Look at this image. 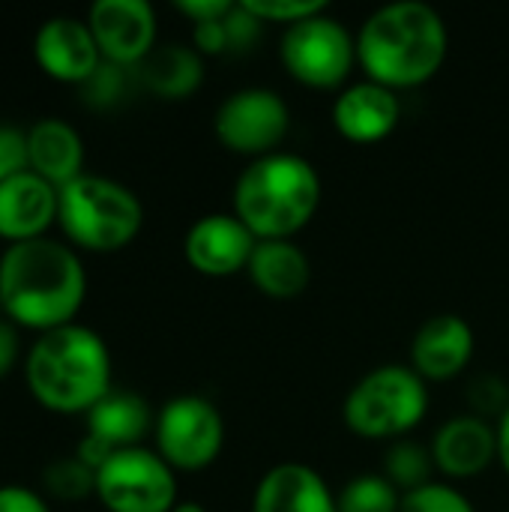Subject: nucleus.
<instances>
[{
  "instance_id": "f257e3e1",
  "label": "nucleus",
  "mask_w": 509,
  "mask_h": 512,
  "mask_svg": "<svg viewBox=\"0 0 509 512\" xmlns=\"http://www.w3.org/2000/svg\"><path fill=\"white\" fill-rule=\"evenodd\" d=\"M84 294V264L60 240H18L0 255V309L21 327L48 333L72 324Z\"/></svg>"
},
{
  "instance_id": "f03ea898",
  "label": "nucleus",
  "mask_w": 509,
  "mask_h": 512,
  "mask_svg": "<svg viewBox=\"0 0 509 512\" xmlns=\"http://www.w3.org/2000/svg\"><path fill=\"white\" fill-rule=\"evenodd\" d=\"M450 45L441 12L420 0L375 9L357 33V63L390 90L420 87L438 75Z\"/></svg>"
},
{
  "instance_id": "7ed1b4c3",
  "label": "nucleus",
  "mask_w": 509,
  "mask_h": 512,
  "mask_svg": "<svg viewBox=\"0 0 509 512\" xmlns=\"http://www.w3.org/2000/svg\"><path fill=\"white\" fill-rule=\"evenodd\" d=\"M30 393L51 411H90L111 393V351L105 339L84 324H63L42 333L24 363Z\"/></svg>"
},
{
  "instance_id": "20e7f679",
  "label": "nucleus",
  "mask_w": 509,
  "mask_h": 512,
  "mask_svg": "<svg viewBox=\"0 0 509 512\" xmlns=\"http://www.w3.org/2000/svg\"><path fill=\"white\" fill-rule=\"evenodd\" d=\"M321 204L318 168L297 153L252 159L234 183V216L258 240H291Z\"/></svg>"
},
{
  "instance_id": "39448f33",
  "label": "nucleus",
  "mask_w": 509,
  "mask_h": 512,
  "mask_svg": "<svg viewBox=\"0 0 509 512\" xmlns=\"http://www.w3.org/2000/svg\"><path fill=\"white\" fill-rule=\"evenodd\" d=\"M57 222L72 243L93 252H117L138 237L144 207L129 186L84 171L57 189Z\"/></svg>"
},
{
  "instance_id": "423d86ee",
  "label": "nucleus",
  "mask_w": 509,
  "mask_h": 512,
  "mask_svg": "<svg viewBox=\"0 0 509 512\" xmlns=\"http://www.w3.org/2000/svg\"><path fill=\"white\" fill-rule=\"evenodd\" d=\"M429 411V384L411 366H381L345 396V426L366 441H402Z\"/></svg>"
},
{
  "instance_id": "0eeeda50",
  "label": "nucleus",
  "mask_w": 509,
  "mask_h": 512,
  "mask_svg": "<svg viewBox=\"0 0 509 512\" xmlns=\"http://www.w3.org/2000/svg\"><path fill=\"white\" fill-rule=\"evenodd\" d=\"M279 57L291 78H297L300 84L333 90L348 81L357 63V39L339 18L327 15L324 9L285 27Z\"/></svg>"
},
{
  "instance_id": "6e6552de",
  "label": "nucleus",
  "mask_w": 509,
  "mask_h": 512,
  "mask_svg": "<svg viewBox=\"0 0 509 512\" xmlns=\"http://www.w3.org/2000/svg\"><path fill=\"white\" fill-rule=\"evenodd\" d=\"M96 495L111 512H171L177 507L174 468L147 447L114 450L96 471Z\"/></svg>"
},
{
  "instance_id": "1a4fd4ad",
  "label": "nucleus",
  "mask_w": 509,
  "mask_h": 512,
  "mask_svg": "<svg viewBox=\"0 0 509 512\" xmlns=\"http://www.w3.org/2000/svg\"><path fill=\"white\" fill-rule=\"evenodd\" d=\"M225 444V423L213 402L201 396H177L156 417V453L174 471H204Z\"/></svg>"
},
{
  "instance_id": "9d476101",
  "label": "nucleus",
  "mask_w": 509,
  "mask_h": 512,
  "mask_svg": "<svg viewBox=\"0 0 509 512\" xmlns=\"http://www.w3.org/2000/svg\"><path fill=\"white\" fill-rule=\"evenodd\" d=\"M219 141L240 156H270L291 129L288 102L267 87H243L231 93L216 111Z\"/></svg>"
},
{
  "instance_id": "9b49d317",
  "label": "nucleus",
  "mask_w": 509,
  "mask_h": 512,
  "mask_svg": "<svg viewBox=\"0 0 509 512\" xmlns=\"http://www.w3.org/2000/svg\"><path fill=\"white\" fill-rule=\"evenodd\" d=\"M87 24L102 60L135 69L156 48V12L147 0H96Z\"/></svg>"
},
{
  "instance_id": "f8f14e48",
  "label": "nucleus",
  "mask_w": 509,
  "mask_h": 512,
  "mask_svg": "<svg viewBox=\"0 0 509 512\" xmlns=\"http://www.w3.org/2000/svg\"><path fill=\"white\" fill-rule=\"evenodd\" d=\"M258 237L234 213L201 216L183 240V255L204 276H234L249 267Z\"/></svg>"
},
{
  "instance_id": "ddd939ff",
  "label": "nucleus",
  "mask_w": 509,
  "mask_h": 512,
  "mask_svg": "<svg viewBox=\"0 0 509 512\" xmlns=\"http://www.w3.org/2000/svg\"><path fill=\"white\" fill-rule=\"evenodd\" d=\"M33 51L39 66L69 84H84L102 63V51L96 45V36L87 21L72 15H54L48 18L33 39Z\"/></svg>"
},
{
  "instance_id": "4468645a",
  "label": "nucleus",
  "mask_w": 509,
  "mask_h": 512,
  "mask_svg": "<svg viewBox=\"0 0 509 512\" xmlns=\"http://www.w3.org/2000/svg\"><path fill=\"white\" fill-rule=\"evenodd\" d=\"M474 330L459 315H435L429 318L411 339V369L423 381H450L474 357Z\"/></svg>"
},
{
  "instance_id": "2eb2a0df",
  "label": "nucleus",
  "mask_w": 509,
  "mask_h": 512,
  "mask_svg": "<svg viewBox=\"0 0 509 512\" xmlns=\"http://www.w3.org/2000/svg\"><path fill=\"white\" fill-rule=\"evenodd\" d=\"M399 117H402V102L396 90L375 81H360L345 87L333 105V126L339 129L342 138L354 144H375L387 138L399 126Z\"/></svg>"
},
{
  "instance_id": "dca6fc26",
  "label": "nucleus",
  "mask_w": 509,
  "mask_h": 512,
  "mask_svg": "<svg viewBox=\"0 0 509 512\" xmlns=\"http://www.w3.org/2000/svg\"><path fill=\"white\" fill-rule=\"evenodd\" d=\"M435 468L453 480H471L498 459V429L483 417H453L432 441Z\"/></svg>"
},
{
  "instance_id": "f3484780",
  "label": "nucleus",
  "mask_w": 509,
  "mask_h": 512,
  "mask_svg": "<svg viewBox=\"0 0 509 512\" xmlns=\"http://www.w3.org/2000/svg\"><path fill=\"white\" fill-rule=\"evenodd\" d=\"M57 219V186L36 171H21L0 183V237L9 243L42 237Z\"/></svg>"
},
{
  "instance_id": "a211bd4d",
  "label": "nucleus",
  "mask_w": 509,
  "mask_h": 512,
  "mask_svg": "<svg viewBox=\"0 0 509 512\" xmlns=\"http://www.w3.org/2000/svg\"><path fill=\"white\" fill-rule=\"evenodd\" d=\"M252 512H339V504L315 468L285 462L261 477Z\"/></svg>"
},
{
  "instance_id": "6ab92c4d",
  "label": "nucleus",
  "mask_w": 509,
  "mask_h": 512,
  "mask_svg": "<svg viewBox=\"0 0 509 512\" xmlns=\"http://www.w3.org/2000/svg\"><path fill=\"white\" fill-rule=\"evenodd\" d=\"M30 171L45 177L51 186H66L84 174V144L75 126L57 117L36 120L27 129Z\"/></svg>"
},
{
  "instance_id": "aec40b11",
  "label": "nucleus",
  "mask_w": 509,
  "mask_h": 512,
  "mask_svg": "<svg viewBox=\"0 0 509 512\" xmlns=\"http://www.w3.org/2000/svg\"><path fill=\"white\" fill-rule=\"evenodd\" d=\"M246 273L252 285L273 300L300 297L312 279L306 252L291 240H258Z\"/></svg>"
},
{
  "instance_id": "412c9836",
  "label": "nucleus",
  "mask_w": 509,
  "mask_h": 512,
  "mask_svg": "<svg viewBox=\"0 0 509 512\" xmlns=\"http://www.w3.org/2000/svg\"><path fill=\"white\" fill-rule=\"evenodd\" d=\"M153 417L150 405L126 390L105 393L90 411H87V435L105 441L111 450L138 447V441L147 435Z\"/></svg>"
},
{
  "instance_id": "4be33fe9",
  "label": "nucleus",
  "mask_w": 509,
  "mask_h": 512,
  "mask_svg": "<svg viewBox=\"0 0 509 512\" xmlns=\"http://www.w3.org/2000/svg\"><path fill=\"white\" fill-rule=\"evenodd\" d=\"M141 84L162 99H186L204 78V60L189 45H159L135 66Z\"/></svg>"
},
{
  "instance_id": "5701e85b",
  "label": "nucleus",
  "mask_w": 509,
  "mask_h": 512,
  "mask_svg": "<svg viewBox=\"0 0 509 512\" xmlns=\"http://www.w3.org/2000/svg\"><path fill=\"white\" fill-rule=\"evenodd\" d=\"M432 471H435L432 450H426L423 444H414V441H396L390 447V453L384 456V477L402 495L429 486L432 483Z\"/></svg>"
},
{
  "instance_id": "b1692460",
  "label": "nucleus",
  "mask_w": 509,
  "mask_h": 512,
  "mask_svg": "<svg viewBox=\"0 0 509 512\" xmlns=\"http://www.w3.org/2000/svg\"><path fill=\"white\" fill-rule=\"evenodd\" d=\"M339 512H399L402 492L384 474H360L336 498Z\"/></svg>"
},
{
  "instance_id": "393cba45",
  "label": "nucleus",
  "mask_w": 509,
  "mask_h": 512,
  "mask_svg": "<svg viewBox=\"0 0 509 512\" xmlns=\"http://www.w3.org/2000/svg\"><path fill=\"white\" fill-rule=\"evenodd\" d=\"M42 483L57 501H81L96 492V471L87 468L78 456H69L51 462L42 474Z\"/></svg>"
},
{
  "instance_id": "a878e982",
  "label": "nucleus",
  "mask_w": 509,
  "mask_h": 512,
  "mask_svg": "<svg viewBox=\"0 0 509 512\" xmlns=\"http://www.w3.org/2000/svg\"><path fill=\"white\" fill-rule=\"evenodd\" d=\"M399 512H477L474 504L447 483H429L423 489H414L402 495Z\"/></svg>"
},
{
  "instance_id": "bb28decb",
  "label": "nucleus",
  "mask_w": 509,
  "mask_h": 512,
  "mask_svg": "<svg viewBox=\"0 0 509 512\" xmlns=\"http://www.w3.org/2000/svg\"><path fill=\"white\" fill-rule=\"evenodd\" d=\"M240 6L246 12H252L261 24L276 21V24H288V27L327 9L324 0H240Z\"/></svg>"
},
{
  "instance_id": "cd10ccee",
  "label": "nucleus",
  "mask_w": 509,
  "mask_h": 512,
  "mask_svg": "<svg viewBox=\"0 0 509 512\" xmlns=\"http://www.w3.org/2000/svg\"><path fill=\"white\" fill-rule=\"evenodd\" d=\"M126 72H129V66H117V63H111V60H102L99 69L81 84L84 102H90V105H96V108L114 105V102L126 93Z\"/></svg>"
},
{
  "instance_id": "c85d7f7f",
  "label": "nucleus",
  "mask_w": 509,
  "mask_h": 512,
  "mask_svg": "<svg viewBox=\"0 0 509 512\" xmlns=\"http://www.w3.org/2000/svg\"><path fill=\"white\" fill-rule=\"evenodd\" d=\"M30 171V147H27V129L0 123V183Z\"/></svg>"
},
{
  "instance_id": "c756f323",
  "label": "nucleus",
  "mask_w": 509,
  "mask_h": 512,
  "mask_svg": "<svg viewBox=\"0 0 509 512\" xmlns=\"http://www.w3.org/2000/svg\"><path fill=\"white\" fill-rule=\"evenodd\" d=\"M471 405L483 414H504L509 405L507 384L495 375H483L471 384Z\"/></svg>"
},
{
  "instance_id": "7c9ffc66",
  "label": "nucleus",
  "mask_w": 509,
  "mask_h": 512,
  "mask_svg": "<svg viewBox=\"0 0 509 512\" xmlns=\"http://www.w3.org/2000/svg\"><path fill=\"white\" fill-rule=\"evenodd\" d=\"M195 51L198 54H219L225 48H231V39H228V27H225V15L222 18H213V21H201L195 24Z\"/></svg>"
},
{
  "instance_id": "2f4dec72",
  "label": "nucleus",
  "mask_w": 509,
  "mask_h": 512,
  "mask_svg": "<svg viewBox=\"0 0 509 512\" xmlns=\"http://www.w3.org/2000/svg\"><path fill=\"white\" fill-rule=\"evenodd\" d=\"M0 512H51L27 486H0Z\"/></svg>"
},
{
  "instance_id": "473e14b6",
  "label": "nucleus",
  "mask_w": 509,
  "mask_h": 512,
  "mask_svg": "<svg viewBox=\"0 0 509 512\" xmlns=\"http://www.w3.org/2000/svg\"><path fill=\"white\" fill-rule=\"evenodd\" d=\"M231 6H234L231 0H180V3H177V9H180L183 15H189L195 24L222 18V15L231 12Z\"/></svg>"
},
{
  "instance_id": "72a5a7b5",
  "label": "nucleus",
  "mask_w": 509,
  "mask_h": 512,
  "mask_svg": "<svg viewBox=\"0 0 509 512\" xmlns=\"http://www.w3.org/2000/svg\"><path fill=\"white\" fill-rule=\"evenodd\" d=\"M15 357H18V333L12 321H0V378L12 369Z\"/></svg>"
},
{
  "instance_id": "f704fd0d",
  "label": "nucleus",
  "mask_w": 509,
  "mask_h": 512,
  "mask_svg": "<svg viewBox=\"0 0 509 512\" xmlns=\"http://www.w3.org/2000/svg\"><path fill=\"white\" fill-rule=\"evenodd\" d=\"M498 462L504 465V471L509 474V405L507 411L498 420Z\"/></svg>"
},
{
  "instance_id": "c9c22d12",
  "label": "nucleus",
  "mask_w": 509,
  "mask_h": 512,
  "mask_svg": "<svg viewBox=\"0 0 509 512\" xmlns=\"http://www.w3.org/2000/svg\"><path fill=\"white\" fill-rule=\"evenodd\" d=\"M171 512H207L201 504H195V501H183V504H177Z\"/></svg>"
}]
</instances>
